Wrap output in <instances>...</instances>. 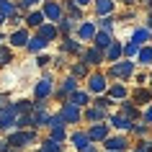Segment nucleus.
<instances>
[{
	"label": "nucleus",
	"mask_w": 152,
	"mask_h": 152,
	"mask_svg": "<svg viewBox=\"0 0 152 152\" xmlns=\"http://www.w3.org/2000/svg\"><path fill=\"white\" fill-rule=\"evenodd\" d=\"M5 142L16 150H26V147L36 144V129H13V132H8Z\"/></svg>",
	"instance_id": "obj_1"
},
{
	"label": "nucleus",
	"mask_w": 152,
	"mask_h": 152,
	"mask_svg": "<svg viewBox=\"0 0 152 152\" xmlns=\"http://www.w3.org/2000/svg\"><path fill=\"white\" fill-rule=\"evenodd\" d=\"M18 108L16 103H5L0 106V132H10V129H16V121H18Z\"/></svg>",
	"instance_id": "obj_2"
},
{
	"label": "nucleus",
	"mask_w": 152,
	"mask_h": 152,
	"mask_svg": "<svg viewBox=\"0 0 152 152\" xmlns=\"http://www.w3.org/2000/svg\"><path fill=\"white\" fill-rule=\"evenodd\" d=\"M59 116L64 119V124H80L83 121V108L75 106L72 101H64L62 108H59Z\"/></svg>",
	"instance_id": "obj_3"
},
{
	"label": "nucleus",
	"mask_w": 152,
	"mask_h": 152,
	"mask_svg": "<svg viewBox=\"0 0 152 152\" xmlns=\"http://www.w3.org/2000/svg\"><path fill=\"white\" fill-rule=\"evenodd\" d=\"M134 72V62L132 59H121V62H113L111 70H108V77H119V80H129Z\"/></svg>",
	"instance_id": "obj_4"
},
{
	"label": "nucleus",
	"mask_w": 152,
	"mask_h": 152,
	"mask_svg": "<svg viewBox=\"0 0 152 152\" xmlns=\"http://www.w3.org/2000/svg\"><path fill=\"white\" fill-rule=\"evenodd\" d=\"M44 16H47V21H52V23H59L64 18V5L62 3H57V0H44Z\"/></svg>",
	"instance_id": "obj_5"
},
{
	"label": "nucleus",
	"mask_w": 152,
	"mask_h": 152,
	"mask_svg": "<svg viewBox=\"0 0 152 152\" xmlns=\"http://www.w3.org/2000/svg\"><path fill=\"white\" fill-rule=\"evenodd\" d=\"M34 96H36V101H47V98L54 96V83H52V77H49V72L41 77L39 83H36V88H34Z\"/></svg>",
	"instance_id": "obj_6"
},
{
	"label": "nucleus",
	"mask_w": 152,
	"mask_h": 152,
	"mask_svg": "<svg viewBox=\"0 0 152 152\" xmlns=\"http://www.w3.org/2000/svg\"><path fill=\"white\" fill-rule=\"evenodd\" d=\"M106 90H108V83H106L103 72H93V75H88V93H90V96H101V93H106Z\"/></svg>",
	"instance_id": "obj_7"
},
{
	"label": "nucleus",
	"mask_w": 152,
	"mask_h": 152,
	"mask_svg": "<svg viewBox=\"0 0 152 152\" xmlns=\"http://www.w3.org/2000/svg\"><path fill=\"white\" fill-rule=\"evenodd\" d=\"M80 59L88 64V67H96V64L106 62V54H103V49H98V47H88V49H83Z\"/></svg>",
	"instance_id": "obj_8"
},
{
	"label": "nucleus",
	"mask_w": 152,
	"mask_h": 152,
	"mask_svg": "<svg viewBox=\"0 0 152 152\" xmlns=\"http://www.w3.org/2000/svg\"><path fill=\"white\" fill-rule=\"evenodd\" d=\"M75 34H77V39H80V41H93V39H96V34H98V23H96V21H83Z\"/></svg>",
	"instance_id": "obj_9"
},
{
	"label": "nucleus",
	"mask_w": 152,
	"mask_h": 152,
	"mask_svg": "<svg viewBox=\"0 0 152 152\" xmlns=\"http://www.w3.org/2000/svg\"><path fill=\"white\" fill-rule=\"evenodd\" d=\"M106 116H108V108H101V106H96V103H90L88 108L83 111V119L90 121V124H98V121H103Z\"/></svg>",
	"instance_id": "obj_10"
},
{
	"label": "nucleus",
	"mask_w": 152,
	"mask_h": 152,
	"mask_svg": "<svg viewBox=\"0 0 152 152\" xmlns=\"http://www.w3.org/2000/svg\"><path fill=\"white\" fill-rule=\"evenodd\" d=\"M108 124H111L113 129H119V132H132V126H134V121L129 119V116H124V113H111L108 116Z\"/></svg>",
	"instance_id": "obj_11"
},
{
	"label": "nucleus",
	"mask_w": 152,
	"mask_h": 152,
	"mask_svg": "<svg viewBox=\"0 0 152 152\" xmlns=\"http://www.w3.org/2000/svg\"><path fill=\"white\" fill-rule=\"evenodd\" d=\"M70 142H72V147H75L77 152H85L90 144H93V139L88 137V132H72V134H70Z\"/></svg>",
	"instance_id": "obj_12"
},
{
	"label": "nucleus",
	"mask_w": 152,
	"mask_h": 152,
	"mask_svg": "<svg viewBox=\"0 0 152 152\" xmlns=\"http://www.w3.org/2000/svg\"><path fill=\"white\" fill-rule=\"evenodd\" d=\"M36 34H39L41 39H47V41H57L59 39V28H57V23H52V21L41 23L39 28H36Z\"/></svg>",
	"instance_id": "obj_13"
},
{
	"label": "nucleus",
	"mask_w": 152,
	"mask_h": 152,
	"mask_svg": "<svg viewBox=\"0 0 152 152\" xmlns=\"http://www.w3.org/2000/svg\"><path fill=\"white\" fill-rule=\"evenodd\" d=\"M88 137L93 139V144L96 142H106V139H108V124H101V121L93 124V126L88 129Z\"/></svg>",
	"instance_id": "obj_14"
},
{
	"label": "nucleus",
	"mask_w": 152,
	"mask_h": 152,
	"mask_svg": "<svg viewBox=\"0 0 152 152\" xmlns=\"http://www.w3.org/2000/svg\"><path fill=\"white\" fill-rule=\"evenodd\" d=\"M28 39H31L28 28H16V31L8 36V41H10V47H13V49H16V47H26V44H28Z\"/></svg>",
	"instance_id": "obj_15"
},
{
	"label": "nucleus",
	"mask_w": 152,
	"mask_h": 152,
	"mask_svg": "<svg viewBox=\"0 0 152 152\" xmlns=\"http://www.w3.org/2000/svg\"><path fill=\"white\" fill-rule=\"evenodd\" d=\"M62 52H64V54H83V44H80V39L64 36V39H62Z\"/></svg>",
	"instance_id": "obj_16"
},
{
	"label": "nucleus",
	"mask_w": 152,
	"mask_h": 152,
	"mask_svg": "<svg viewBox=\"0 0 152 152\" xmlns=\"http://www.w3.org/2000/svg\"><path fill=\"white\" fill-rule=\"evenodd\" d=\"M47 47H49V41H47V39H41L39 34H34L31 39H28V44H26V49H28L31 54H41Z\"/></svg>",
	"instance_id": "obj_17"
},
{
	"label": "nucleus",
	"mask_w": 152,
	"mask_h": 152,
	"mask_svg": "<svg viewBox=\"0 0 152 152\" xmlns=\"http://www.w3.org/2000/svg\"><path fill=\"white\" fill-rule=\"evenodd\" d=\"M113 44V34L111 31H101V28H98V34H96V39H93V47H98V49H108Z\"/></svg>",
	"instance_id": "obj_18"
},
{
	"label": "nucleus",
	"mask_w": 152,
	"mask_h": 152,
	"mask_svg": "<svg viewBox=\"0 0 152 152\" xmlns=\"http://www.w3.org/2000/svg\"><path fill=\"white\" fill-rule=\"evenodd\" d=\"M103 54H106V62H119L121 57H124V44H121V41H113Z\"/></svg>",
	"instance_id": "obj_19"
},
{
	"label": "nucleus",
	"mask_w": 152,
	"mask_h": 152,
	"mask_svg": "<svg viewBox=\"0 0 152 152\" xmlns=\"http://www.w3.org/2000/svg\"><path fill=\"white\" fill-rule=\"evenodd\" d=\"M103 144H106V150H113V152H126V147H129L126 137H108Z\"/></svg>",
	"instance_id": "obj_20"
},
{
	"label": "nucleus",
	"mask_w": 152,
	"mask_h": 152,
	"mask_svg": "<svg viewBox=\"0 0 152 152\" xmlns=\"http://www.w3.org/2000/svg\"><path fill=\"white\" fill-rule=\"evenodd\" d=\"M57 28H59V36H72V31H77V23H75V18H70V16H64L59 23H57Z\"/></svg>",
	"instance_id": "obj_21"
},
{
	"label": "nucleus",
	"mask_w": 152,
	"mask_h": 152,
	"mask_svg": "<svg viewBox=\"0 0 152 152\" xmlns=\"http://www.w3.org/2000/svg\"><path fill=\"white\" fill-rule=\"evenodd\" d=\"M41 23H47V16H44V10H31V13L26 16V26H28V28H39Z\"/></svg>",
	"instance_id": "obj_22"
},
{
	"label": "nucleus",
	"mask_w": 152,
	"mask_h": 152,
	"mask_svg": "<svg viewBox=\"0 0 152 152\" xmlns=\"http://www.w3.org/2000/svg\"><path fill=\"white\" fill-rule=\"evenodd\" d=\"M150 36H152L150 28H147V26H139V28H134V34H132V41L139 44V47H144V44L150 41Z\"/></svg>",
	"instance_id": "obj_23"
},
{
	"label": "nucleus",
	"mask_w": 152,
	"mask_h": 152,
	"mask_svg": "<svg viewBox=\"0 0 152 152\" xmlns=\"http://www.w3.org/2000/svg\"><path fill=\"white\" fill-rule=\"evenodd\" d=\"M98 16H111L113 13V0H93Z\"/></svg>",
	"instance_id": "obj_24"
},
{
	"label": "nucleus",
	"mask_w": 152,
	"mask_h": 152,
	"mask_svg": "<svg viewBox=\"0 0 152 152\" xmlns=\"http://www.w3.org/2000/svg\"><path fill=\"white\" fill-rule=\"evenodd\" d=\"M70 101H72L75 106H80V108H85V106L90 103V93H88V90H75V93L70 96Z\"/></svg>",
	"instance_id": "obj_25"
},
{
	"label": "nucleus",
	"mask_w": 152,
	"mask_h": 152,
	"mask_svg": "<svg viewBox=\"0 0 152 152\" xmlns=\"http://www.w3.org/2000/svg\"><path fill=\"white\" fill-rule=\"evenodd\" d=\"M62 5H64V10H67V16H70V18H75V21H83V8H80V5H75L72 0H64Z\"/></svg>",
	"instance_id": "obj_26"
},
{
	"label": "nucleus",
	"mask_w": 152,
	"mask_h": 152,
	"mask_svg": "<svg viewBox=\"0 0 152 152\" xmlns=\"http://www.w3.org/2000/svg\"><path fill=\"white\" fill-rule=\"evenodd\" d=\"M121 113H124V116H129V119L134 121V119H139V106L132 103V101H124V103H121Z\"/></svg>",
	"instance_id": "obj_27"
},
{
	"label": "nucleus",
	"mask_w": 152,
	"mask_h": 152,
	"mask_svg": "<svg viewBox=\"0 0 152 152\" xmlns=\"http://www.w3.org/2000/svg\"><path fill=\"white\" fill-rule=\"evenodd\" d=\"M106 93H108V98H113V101H124V98L129 96V90L124 88L121 83H119V85H111V88L106 90Z\"/></svg>",
	"instance_id": "obj_28"
},
{
	"label": "nucleus",
	"mask_w": 152,
	"mask_h": 152,
	"mask_svg": "<svg viewBox=\"0 0 152 152\" xmlns=\"http://www.w3.org/2000/svg\"><path fill=\"white\" fill-rule=\"evenodd\" d=\"M0 13H3L5 18H13L18 13V5L13 3V0H0Z\"/></svg>",
	"instance_id": "obj_29"
},
{
	"label": "nucleus",
	"mask_w": 152,
	"mask_h": 152,
	"mask_svg": "<svg viewBox=\"0 0 152 152\" xmlns=\"http://www.w3.org/2000/svg\"><path fill=\"white\" fill-rule=\"evenodd\" d=\"M70 75H72V77H77V80H80V77H88V75H90V72H88V64L83 62V59H80V62H75L70 67Z\"/></svg>",
	"instance_id": "obj_30"
},
{
	"label": "nucleus",
	"mask_w": 152,
	"mask_h": 152,
	"mask_svg": "<svg viewBox=\"0 0 152 152\" xmlns=\"http://www.w3.org/2000/svg\"><path fill=\"white\" fill-rule=\"evenodd\" d=\"M39 152H62V142H54L52 137H47V139L41 142Z\"/></svg>",
	"instance_id": "obj_31"
},
{
	"label": "nucleus",
	"mask_w": 152,
	"mask_h": 152,
	"mask_svg": "<svg viewBox=\"0 0 152 152\" xmlns=\"http://www.w3.org/2000/svg\"><path fill=\"white\" fill-rule=\"evenodd\" d=\"M152 101V90H147V88H137L134 90V103L139 106V103H150Z\"/></svg>",
	"instance_id": "obj_32"
},
{
	"label": "nucleus",
	"mask_w": 152,
	"mask_h": 152,
	"mask_svg": "<svg viewBox=\"0 0 152 152\" xmlns=\"http://www.w3.org/2000/svg\"><path fill=\"white\" fill-rule=\"evenodd\" d=\"M101 31H111L113 34V26H116V18L113 16H101V21H96Z\"/></svg>",
	"instance_id": "obj_33"
},
{
	"label": "nucleus",
	"mask_w": 152,
	"mask_h": 152,
	"mask_svg": "<svg viewBox=\"0 0 152 152\" xmlns=\"http://www.w3.org/2000/svg\"><path fill=\"white\" fill-rule=\"evenodd\" d=\"M10 62H13V47H3L0 44V67H5Z\"/></svg>",
	"instance_id": "obj_34"
},
{
	"label": "nucleus",
	"mask_w": 152,
	"mask_h": 152,
	"mask_svg": "<svg viewBox=\"0 0 152 152\" xmlns=\"http://www.w3.org/2000/svg\"><path fill=\"white\" fill-rule=\"evenodd\" d=\"M137 59H139L142 64H152V47H147V44H144V47L139 49V54H137Z\"/></svg>",
	"instance_id": "obj_35"
},
{
	"label": "nucleus",
	"mask_w": 152,
	"mask_h": 152,
	"mask_svg": "<svg viewBox=\"0 0 152 152\" xmlns=\"http://www.w3.org/2000/svg\"><path fill=\"white\" fill-rule=\"evenodd\" d=\"M49 137L54 142H64L67 139V132H64V126H54V129H49Z\"/></svg>",
	"instance_id": "obj_36"
},
{
	"label": "nucleus",
	"mask_w": 152,
	"mask_h": 152,
	"mask_svg": "<svg viewBox=\"0 0 152 152\" xmlns=\"http://www.w3.org/2000/svg\"><path fill=\"white\" fill-rule=\"evenodd\" d=\"M16 108H18V113H34V103L31 101H16Z\"/></svg>",
	"instance_id": "obj_37"
},
{
	"label": "nucleus",
	"mask_w": 152,
	"mask_h": 152,
	"mask_svg": "<svg viewBox=\"0 0 152 152\" xmlns=\"http://www.w3.org/2000/svg\"><path fill=\"white\" fill-rule=\"evenodd\" d=\"M139 44H134V41H129V44H124V57H134V54H139Z\"/></svg>",
	"instance_id": "obj_38"
},
{
	"label": "nucleus",
	"mask_w": 152,
	"mask_h": 152,
	"mask_svg": "<svg viewBox=\"0 0 152 152\" xmlns=\"http://www.w3.org/2000/svg\"><path fill=\"white\" fill-rule=\"evenodd\" d=\"M132 132H134L137 137H147V134H150V126H147V124H134Z\"/></svg>",
	"instance_id": "obj_39"
},
{
	"label": "nucleus",
	"mask_w": 152,
	"mask_h": 152,
	"mask_svg": "<svg viewBox=\"0 0 152 152\" xmlns=\"http://www.w3.org/2000/svg\"><path fill=\"white\" fill-rule=\"evenodd\" d=\"M54 126H64V119L59 113H52V119H49V126L47 129H54Z\"/></svg>",
	"instance_id": "obj_40"
},
{
	"label": "nucleus",
	"mask_w": 152,
	"mask_h": 152,
	"mask_svg": "<svg viewBox=\"0 0 152 152\" xmlns=\"http://www.w3.org/2000/svg\"><path fill=\"white\" fill-rule=\"evenodd\" d=\"M96 106H101V108H111V103H113V98H108V96H101V98H96L93 101Z\"/></svg>",
	"instance_id": "obj_41"
},
{
	"label": "nucleus",
	"mask_w": 152,
	"mask_h": 152,
	"mask_svg": "<svg viewBox=\"0 0 152 152\" xmlns=\"http://www.w3.org/2000/svg\"><path fill=\"white\" fill-rule=\"evenodd\" d=\"M36 3H41V0H21V3H18V10H28L31 5H36Z\"/></svg>",
	"instance_id": "obj_42"
},
{
	"label": "nucleus",
	"mask_w": 152,
	"mask_h": 152,
	"mask_svg": "<svg viewBox=\"0 0 152 152\" xmlns=\"http://www.w3.org/2000/svg\"><path fill=\"white\" fill-rule=\"evenodd\" d=\"M49 62H52V57H47V54H39V57H36V64H39V67H47Z\"/></svg>",
	"instance_id": "obj_43"
},
{
	"label": "nucleus",
	"mask_w": 152,
	"mask_h": 152,
	"mask_svg": "<svg viewBox=\"0 0 152 152\" xmlns=\"http://www.w3.org/2000/svg\"><path fill=\"white\" fill-rule=\"evenodd\" d=\"M144 124H152V106L144 111Z\"/></svg>",
	"instance_id": "obj_44"
},
{
	"label": "nucleus",
	"mask_w": 152,
	"mask_h": 152,
	"mask_svg": "<svg viewBox=\"0 0 152 152\" xmlns=\"http://www.w3.org/2000/svg\"><path fill=\"white\" fill-rule=\"evenodd\" d=\"M72 3H75V5H80V8H85V5H90L93 0H72Z\"/></svg>",
	"instance_id": "obj_45"
},
{
	"label": "nucleus",
	"mask_w": 152,
	"mask_h": 152,
	"mask_svg": "<svg viewBox=\"0 0 152 152\" xmlns=\"http://www.w3.org/2000/svg\"><path fill=\"white\" fill-rule=\"evenodd\" d=\"M119 3H124V5H134L137 0H119Z\"/></svg>",
	"instance_id": "obj_46"
},
{
	"label": "nucleus",
	"mask_w": 152,
	"mask_h": 152,
	"mask_svg": "<svg viewBox=\"0 0 152 152\" xmlns=\"http://www.w3.org/2000/svg\"><path fill=\"white\" fill-rule=\"evenodd\" d=\"M147 28L152 31V13H150V18H147Z\"/></svg>",
	"instance_id": "obj_47"
},
{
	"label": "nucleus",
	"mask_w": 152,
	"mask_h": 152,
	"mask_svg": "<svg viewBox=\"0 0 152 152\" xmlns=\"http://www.w3.org/2000/svg\"><path fill=\"white\" fill-rule=\"evenodd\" d=\"M5 21H8V18H5V16H3V13H0V26L5 23Z\"/></svg>",
	"instance_id": "obj_48"
},
{
	"label": "nucleus",
	"mask_w": 152,
	"mask_h": 152,
	"mask_svg": "<svg viewBox=\"0 0 152 152\" xmlns=\"http://www.w3.org/2000/svg\"><path fill=\"white\" fill-rule=\"evenodd\" d=\"M85 152H98V150H96V147H93V144H90V147H88V150H85Z\"/></svg>",
	"instance_id": "obj_49"
},
{
	"label": "nucleus",
	"mask_w": 152,
	"mask_h": 152,
	"mask_svg": "<svg viewBox=\"0 0 152 152\" xmlns=\"http://www.w3.org/2000/svg\"><path fill=\"white\" fill-rule=\"evenodd\" d=\"M132 152H147V150H142V147H137V150H132Z\"/></svg>",
	"instance_id": "obj_50"
},
{
	"label": "nucleus",
	"mask_w": 152,
	"mask_h": 152,
	"mask_svg": "<svg viewBox=\"0 0 152 152\" xmlns=\"http://www.w3.org/2000/svg\"><path fill=\"white\" fill-rule=\"evenodd\" d=\"M0 41H3V34H0Z\"/></svg>",
	"instance_id": "obj_51"
},
{
	"label": "nucleus",
	"mask_w": 152,
	"mask_h": 152,
	"mask_svg": "<svg viewBox=\"0 0 152 152\" xmlns=\"http://www.w3.org/2000/svg\"><path fill=\"white\" fill-rule=\"evenodd\" d=\"M106 152H113V150H106Z\"/></svg>",
	"instance_id": "obj_52"
}]
</instances>
